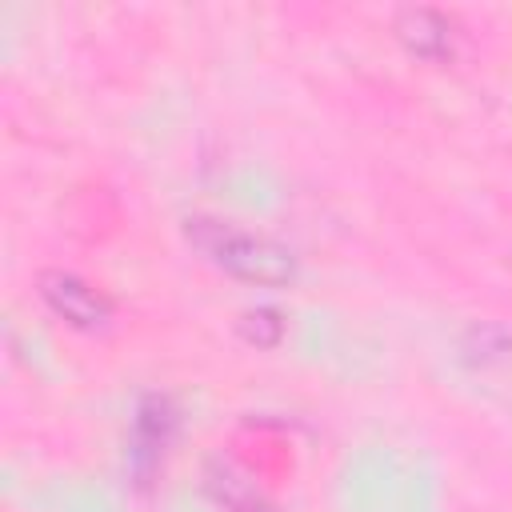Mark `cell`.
Listing matches in <instances>:
<instances>
[{
  "mask_svg": "<svg viewBox=\"0 0 512 512\" xmlns=\"http://www.w3.org/2000/svg\"><path fill=\"white\" fill-rule=\"evenodd\" d=\"M184 236L196 252H204L208 264L224 268L228 276L236 280H248V284H264V288H280L296 276V256L268 240V236H256V232H244L228 220H216V216H188L184 220Z\"/></svg>",
  "mask_w": 512,
  "mask_h": 512,
  "instance_id": "obj_1",
  "label": "cell"
},
{
  "mask_svg": "<svg viewBox=\"0 0 512 512\" xmlns=\"http://www.w3.org/2000/svg\"><path fill=\"white\" fill-rule=\"evenodd\" d=\"M40 296L72 328H104L112 320V300L88 280H80L76 272H64V268L40 272Z\"/></svg>",
  "mask_w": 512,
  "mask_h": 512,
  "instance_id": "obj_2",
  "label": "cell"
},
{
  "mask_svg": "<svg viewBox=\"0 0 512 512\" xmlns=\"http://www.w3.org/2000/svg\"><path fill=\"white\" fill-rule=\"evenodd\" d=\"M392 32L396 40L420 56V60H444L452 52V24L444 12L428 8V4H408L392 16Z\"/></svg>",
  "mask_w": 512,
  "mask_h": 512,
  "instance_id": "obj_3",
  "label": "cell"
},
{
  "mask_svg": "<svg viewBox=\"0 0 512 512\" xmlns=\"http://www.w3.org/2000/svg\"><path fill=\"white\" fill-rule=\"evenodd\" d=\"M168 432H172V408H168V400L148 396L140 404V412H136V452L156 456L164 448Z\"/></svg>",
  "mask_w": 512,
  "mask_h": 512,
  "instance_id": "obj_4",
  "label": "cell"
},
{
  "mask_svg": "<svg viewBox=\"0 0 512 512\" xmlns=\"http://www.w3.org/2000/svg\"><path fill=\"white\" fill-rule=\"evenodd\" d=\"M208 488L216 492L220 504H228V508H236V512H248L252 504H260L256 488H252L232 464H224V460H212V464H208Z\"/></svg>",
  "mask_w": 512,
  "mask_h": 512,
  "instance_id": "obj_5",
  "label": "cell"
},
{
  "mask_svg": "<svg viewBox=\"0 0 512 512\" xmlns=\"http://www.w3.org/2000/svg\"><path fill=\"white\" fill-rule=\"evenodd\" d=\"M236 328H240V336H244L248 344H256V348H276L280 336H284V320H280L276 308H248V312H240Z\"/></svg>",
  "mask_w": 512,
  "mask_h": 512,
  "instance_id": "obj_6",
  "label": "cell"
},
{
  "mask_svg": "<svg viewBox=\"0 0 512 512\" xmlns=\"http://www.w3.org/2000/svg\"><path fill=\"white\" fill-rule=\"evenodd\" d=\"M468 340H476V348H464V352H468V360H480V364H488V360H508V352H512V336H508L504 328H492V324L472 328Z\"/></svg>",
  "mask_w": 512,
  "mask_h": 512,
  "instance_id": "obj_7",
  "label": "cell"
}]
</instances>
